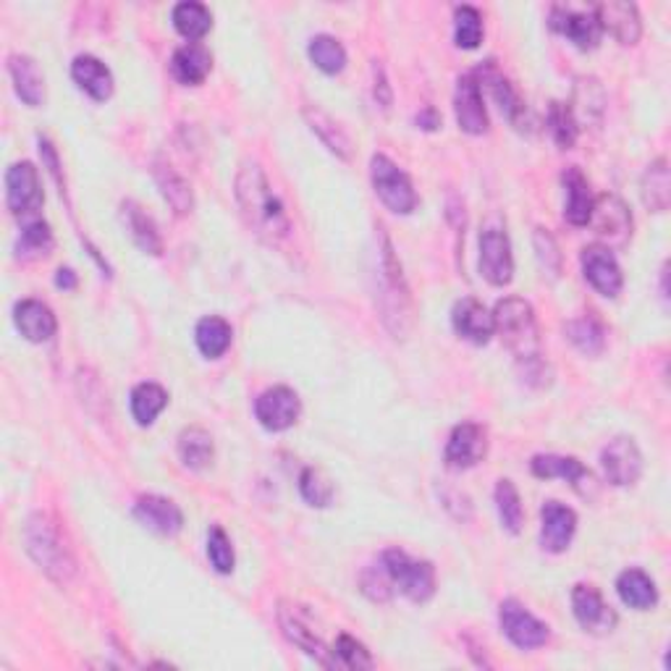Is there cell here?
<instances>
[{"label": "cell", "mask_w": 671, "mask_h": 671, "mask_svg": "<svg viewBox=\"0 0 671 671\" xmlns=\"http://www.w3.org/2000/svg\"><path fill=\"white\" fill-rule=\"evenodd\" d=\"M617 593L622 604L635 611H648L658 604V587L643 570H627L619 574Z\"/></svg>", "instance_id": "cell-36"}, {"label": "cell", "mask_w": 671, "mask_h": 671, "mask_svg": "<svg viewBox=\"0 0 671 671\" xmlns=\"http://www.w3.org/2000/svg\"><path fill=\"white\" fill-rule=\"evenodd\" d=\"M134 517H137L139 525L163 535V538H174L184 527L182 509L171 498L158 494L139 496L137 504H134Z\"/></svg>", "instance_id": "cell-20"}, {"label": "cell", "mask_w": 671, "mask_h": 671, "mask_svg": "<svg viewBox=\"0 0 671 671\" xmlns=\"http://www.w3.org/2000/svg\"><path fill=\"white\" fill-rule=\"evenodd\" d=\"M453 42L462 50H475L483 42V14L472 5L453 11Z\"/></svg>", "instance_id": "cell-43"}, {"label": "cell", "mask_w": 671, "mask_h": 671, "mask_svg": "<svg viewBox=\"0 0 671 671\" xmlns=\"http://www.w3.org/2000/svg\"><path fill=\"white\" fill-rule=\"evenodd\" d=\"M641 197L650 213H667L671 202V176L667 158H656L641 178Z\"/></svg>", "instance_id": "cell-34"}, {"label": "cell", "mask_w": 671, "mask_h": 671, "mask_svg": "<svg viewBox=\"0 0 671 671\" xmlns=\"http://www.w3.org/2000/svg\"><path fill=\"white\" fill-rule=\"evenodd\" d=\"M72 79L82 92H87L89 98L98 102L111 100L113 89H116L111 69L100 59H95V55H76L72 63Z\"/></svg>", "instance_id": "cell-29"}, {"label": "cell", "mask_w": 671, "mask_h": 671, "mask_svg": "<svg viewBox=\"0 0 671 671\" xmlns=\"http://www.w3.org/2000/svg\"><path fill=\"white\" fill-rule=\"evenodd\" d=\"M548 27L564 35L580 50L598 48L600 35H604L596 9H583V5H554L548 14Z\"/></svg>", "instance_id": "cell-11"}, {"label": "cell", "mask_w": 671, "mask_h": 671, "mask_svg": "<svg viewBox=\"0 0 671 671\" xmlns=\"http://www.w3.org/2000/svg\"><path fill=\"white\" fill-rule=\"evenodd\" d=\"M533 245H535V258H538V265L543 271V276H548L551 281L559 278L561 273V252L559 245L546 228H535L533 234Z\"/></svg>", "instance_id": "cell-48"}, {"label": "cell", "mask_w": 671, "mask_h": 671, "mask_svg": "<svg viewBox=\"0 0 671 671\" xmlns=\"http://www.w3.org/2000/svg\"><path fill=\"white\" fill-rule=\"evenodd\" d=\"M496 334L504 338L507 349L520 362L538 360L540 357V336L535 310L527 299L507 297L496 305L494 310Z\"/></svg>", "instance_id": "cell-4"}, {"label": "cell", "mask_w": 671, "mask_h": 671, "mask_svg": "<svg viewBox=\"0 0 671 671\" xmlns=\"http://www.w3.org/2000/svg\"><path fill=\"white\" fill-rule=\"evenodd\" d=\"M548 132H551L554 142L561 147V150H570L577 142V124H574L570 105H564V102H551V108H548Z\"/></svg>", "instance_id": "cell-47"}, {"label": "cell", "mask_w": 671, "mask_h": 671, "mask_svg": "<svg viewBox=\"0 0 671 671\" xmlns=\"http://www.w3.org/2000/svg\"><path fill=\"white\" fill-rule=\"evenodd\" d=\"M176 451L187 470L191 472L208 470L215 457L213 436H210L208 431H202V427H187V431H182V436H178Z\"/></svg>", "instance_id": "cell-35"}, {"label": "cell", "mask_w": 671, "mask_h": 671, "mask_svg": "<svg viewBox=\"0 0 671 671\" xmlns=\"http://www.w3.org/2000/svg\"><path fill=\"white\" fill-rule=\"evenodd\" d=\"M174 27L189 42H200L213 29V14H210L208 5L187 0V3H178L174 9Z\"/></svg>", "instance_id": "cell-39"}, {"label": "cell", "mask_w": 671, "mask_h": 671, "mask_svg": "<svg viewBox=\"0 0 671 671\" xmlns=\"http://www.w3.org/2000/svg\"><path fill=\"white\" fill-rule=\"evenodd\" d=\"M121 223L129 232L132 241L147 254H161L163 252V236L158 232V223L152 221V215L145 213V208L134 200L121 202Z\"/></svg>", "instance_id": "cell-31"}, {"label": "cell", "mask_w": 671, "mask_h": 671, "mask_svg": "<svg viewBox=\"0 0 671 671\" xmlns=\"http://www.w3.org/2000/svg\"><path fill=\"white\" fill-rule=\"evenodd\" d=\"M299 414H302V401L289 386L268 388L254 401V418L271 433L289 431L291 425H297Z\"/></svg>", "instance_id": "cell-13"}, {"label": "cell", "mask_w": 671, "mask_h": 671, "mask_svg": "<svg viewBox=\"0 0 671 671\" xmlns=\"http://www.w3.org/2000/svg\"><path fill=\"white\" fill-rule=\"evenodd\" d=\"M195 341L197 349L202 351V357H208V360H219V357L226 355L234 341L232 323L223 321L219 315L202 318L195 328Z\"/></svg>", "instance_id": "cell-37"}, {"label": "cell", "mask_w": 671, "mask_h": 671, "mask_svg": "<svg viewBox=\"0 0 671 671\" xmlns=\"http://www.w3.org/2000/svg\"><path fill=\"white\" fill-rule=\"evenodd\" d=\"M55 286L63 291L76 289V273L72 268H59V273H55Z\"/></svg>", "instance_id": "cell-54"}, {"label": "cell", "mask_w": 671, "mask_h": 671, "mask_svg": "<svg viewBox=\"0 0 671 671\" xmlns=\"http://www.w3.org/2000/svg\"><path fill=\"white\" fill-rule=\"evenodd\" d=\"M600 470L604 477L617 488H627L635 485L643 475V453L637 444L627 436H619L609 440L600 451Z\"/></svg>", "instance_id": "cell-12"}, {"label": "cell", "mask_w": 671, "mask_h": 671, "mask_svg": "<svg viewBox=\"0 0 671 671\" xmlns=\"http://www.w3.org/2000/svg\"><path fill=\"white\" fill-rule=\"evenodd\" d=\"M530 470H533V475L540 477V481L561 477V481L572 483V488L580 490V494H583L585 485L593 483L591 470H587L580 459L559 457V453H538V457H533V462H530Z\"/></svg>", "instance_id": "cell-27"}, {"label": "cell", "mask_w": 671, "mask_h": 671, "mask_svg": "<svg viewBox=\"0 0 671 671\" xmlns=\"http://www.w3.org/2000/svg\"><path fill=\"white\" fill-rule=\"evenodd\" d=\"M331 656H334L331 667H344V669H355V671L375 667L370 650L351 635H338L334 650H331Z\"/></svg>", "instance_id": "cell-45"}, {"label": "cell", "mask_w": 671, "mask_h": 671, "mask_svg": "<svg viewBox=\"0 0 671 671\" xmlns=\"http://www.w3.org/2000/svg\"><path fill=\"white\" fill-rule=\"evenodd\" d=\"M572 613L580 627L591 632V635H606V632L617 627V611L606 604L593 585H574Z\"/></svg>", "instance_id": "cell-19"}, {"label": "cell", "mask_w": 671, "mask_h": 671, "mask_svg": "<svg viewBox=\"0 0 671 671\" xmlns=\"http://www.w3.org/2000/svg\"><path fill=\"white\" fill-rule=\"evenodd\" d=\"M40 156H42V163L48 165L50 176L55 178V182L61 184V163H59V152H55V147L48 142V139L40 137Z\"/></svg>", "instance_id": "cell-52"}, {"label": "cell", "mask_w": 671, "mask_h": 671, "mask_svg": "<svg viewBox=\"0 0 671 671\" xmlns=\"http://www.w3.org/2000/svg\"><path fill=\"white\" fill-rule=\"evenodd\" d=\"M210 72H213V55L200 42L182 45L171 59V74H174L178 85L200 87Z\"/></svg>", "instance_id": "cell-28"}, {"label": "cell", "mask_w": 671, "mask_h": 671, "mask_svg": "<svg viewBox=\"0 0 671 671\" xmlns=\"http://www.w3.org/2000/svg\"><path fill=\"white\" fill-rule=\"evenodd\" d=\"M9 74L11 79H14L16 95L27 102L29 108L45 105L48 89H45V74L40 72V63L32 59V55L16 53L9 59Z\"/></svg>", "instance_id": "cell-30"}, {"label": "cell", "mask_w": 671, "mask_h": 671, "mask_svg": "<svg viewBox=\"0 0 671 671\" xmlns=\"http://www.w3.org/2000/svg\"><path fill=\"white\" fill-rule=\"evenodd\" d=\"M498 624H501V632L509 637V643L517 645L520 650L543 648V645L551 641V627H548L546 622H540L538 617H533V613L514 598L501 604V609H498Z\"/></svg>", "instance_id": "cell-7"}, {"label": "cell", "mask_w": 671, "mask_h": 671, "mask_svg": "<svg viewBox=\"0 0 671 671\" xmlns=\"http://www.w3.org/2000/svg\"><path fill=\"white\" fill-rule=\"evenodd\" d=\"M488 453V433L477 423H462L451 431L444 459L449 470H472Z\"/></svg>", "instance_id": "cell-16"}, {"label": "cell", "mask_w": 671, "mask_h": 671, "mask_svg": "<svg viewBox=\"0 0 671 671\" xmlns=\"http://www.w3.org/2000/svg\"><path fill=\"white\" fill-rule=\"evenodd\" d=\"M381 564L392 577V585L412 604H425L436 596V570L431 561L412 559L401 548H388L381 556Z\"/></svg>", "instance_id": "cell-5"}, {"label": "cell", "mask_w": 671, "mask_h": 671, "mask_svg": "<svg viewBox=\"0 0 671 671\" xmlns=\"http://www.w3.org/2000/svg\"><path fill=\"white\" fill-rule=\"evenodd\" d=\"M596 16L600 32H609L617 42L635 45L643 35L641 11L635 3H624V0H609V3L596 5Z\"/></svg>", "instance_id": "cell-23"}, {"label": "cell", "mask_w": 671, "mask_h": 671, "mask_svg": "<svg viewBox=\"0 0 671 671\" xmlns=\"http://www.w3.org/2000/svg\"><path fill=\"white\" fill-rule=\"evenodd\" d=\"M302 113H305L307 126H310V132L315 134V137L321 139V142L328 147L336 158H341V161H351V152H355L351 139L347 137V132H344L341 126H338L336 121L323 111V108L305 105Z\"/></svg>", "instance_id": "cell-33"}, {"label": "cell", "mask_w": 671, "mask_h": 671, "mask_svg": "<svg viewBox=\"0 0 671 671\" xmlns=\"http://www.w3.org/2000/svg\"><path fill=\"white\" fill-rule=\"evenodd\" d=\"M496 509H498V520H501V527L507 530L509 535H520L522 525H525V509H522V498L517 485L507 481H498L496 485Z\"/></svg>", "instance_id": "cell-41"}, {"label": "cell", "mask_w": 671, "mask_h": 671, "mask_svg": "<svg viewBox=\"0 0 671 671\" xmlns=\"http://www.w3.org/2000/svg\"><path fill=\"white\" fill-rule=\"evenodd\" d=\"M24 548L40 572L55 585H69L76 577V559L63 538L59 522L48 511H35L24 525Z\"/></svg>", "instance_id": "cell-2"}, {"label": "cell", "mask_w": 671, "mask_h": 671, "mask_svg": "<svg viewBox=\"0 0 671 671\" xmlns=\"http://www.w3.org/2000/svg\"><path fill=\"white\" fill-rule=\"evenodd\" d=\"M453 113H457V124L464 134L481 137L488 132L490 121L483 102V89L472 74L459 76L457 92H453Z\"/></svg>", "instance_id": "cell-18"}, {"label": "cell", "mask_w": 671, "mask_h": 671, "mask_svg": "<svg viewBox=\"0 0 671 671\" xmlns=\"http://www.w3.org/2000/svg\"><path fill=\"white\" fill-rule=\"evenodd\" d=\"M152 178H156L163 200L169 202V208L174 210L176 215H182V219L184 215H191V210H195V191H191L189 182L178 174L174 165L163 161V158H158V161L152 163Z\"/></svg>", "instance_id": "cell-26"}, {"label": "cell", "mask_w": 671, "mask_h": 671, "mask_svg": "<svg viewBox=\"0 0 671 671\" xmlns=\"http://www.w3.org/2000/svg\"><path fill=\"white\" fill-rule=\"evenodd\" d=\"M208 559L215 572H221V574L234 572V564H236L234 546H232V540H228V535L223 533V527L219 525L210 527V533H208Z\"/></svg>", "instance_id": "cell-49"}, {"label": "cell", "mask_w": 671, "mask_h": 671, "mask_svg": "<svg viewBox=\"0 0 671 671\" xmlns=\"http://www.w3.org/2000/svg\"><path fill=\"white\" fill-rule=\"evenodd\" d=\"M381 286H378V307L381 318L386 328L392 331L394 338H407L414 325V307L412 294H409L405 271H401L399 258H396L392 239L381 234Z\"/></svg>", "instance_id": "cell-3"}, {"label": "cell", "mask_w": 671, "mask_h": 671, "mask_svg": "<svg viewBox=\"0 0 671 671\" xmlns=\"http://www.w3.org/2000/svg\"><path fill=\"white\" fill-rule=\"evenodd\" d=\"M481 273L490 286H507L514 278L509 234L498 223H488L481 232Z\"/></svg>", "instance_id": "cell-10"}, {"label": "cell", "mask_w": 671, "mask_h": 671, "mask_svg": "<svg viewBox=\"0 0 671 671\" xmlns=\"http://www.w3.org/2000/svg\"><path fill=\"white\" fill-rule=\"evenodd\" d=\"M14 323L27 341L32 344H45L55 336L59 331V321H55V312L40 299H22L14 307Z\"/></svg>", "instance_id": "cell-24"}, {"label": "cell", "mask_w": 671, "mask_h": 671, "mask_svg": "<svg viewBox=\"0 0 671 671\" xmlns=\"http://www.w3.org/2000/svg\"><path fill=\"white\" fill-rule=\"evenodd\" d=\"M373 79H375V87H373V92H375V102H378V105L383 108V111H388V108H392L394 95H392V87H388L386 72H383V66H381L378 61L373 63Z\"/></svg>", "instance_id": "cell-51"}, {"label": "cell", "mask_w": 671, "mask_h": 671, "mask_svg": "<svg viewBox=\"0 0 671 671\" xmlns=\"http://www.w3.org/2000/svg\"><path fill=\"white\" fill-rule=\"evenodd\" d=\"M18 258H45L53 249V232L42 219L29 221L18 236Z\"/></svg>", "instance_id": "cell-46"}, {"label": "cell", "mask_w": 671, "mask_h": 671, "mask_svg": "<svg viewBox=\"0 0 671 671\" xmlns=\"http://www.w3.org/2000/svg\"><path fill=\"white\" fill-rule=\"evenodd\" d=\"M360 585H362V593H365L370 600H375V604H386L394 593L392 577H388L386 570H383V564L370 567V570L362 572Z\"/></svg>", "instance_id": "cell-50"}, {"label": "cell", "mask_w": 671, "mask_h": 671, "mask_svg": "<svg viewBox=\"0 0 671 671\" xmlns=\"http://www.w3.org/2000/svg\"><path fill=\"white\" fill-rule=\"evenodd\" d=\"M564 336L570 338L574 349L583 351L587 357H598L606 349V328L591 315L574 318V321L567 323Z\"/></svg>", "instance_id": "cell-40"}, {"label": "cell", "mask_w": 671, "mask_h": 671, "mask_svg": "<svg viewBox=\"0 0 671 671\" xmlns=\"http://www.w3.org/2000/svg\"><path fill=\"white\" fill-rule=\"evenodd\" d=\"M414 124H418V129H423V132H436L438 126H440L438 111L433 105L423 108V111L418 113V119H414Z\"/></svg>", "instance_id": "cell-53"}, {"label": "cell", "mask_w": 671, "mask_h": 671, "mask_svg": "<svg viewBox=\"0 0 671 671\" xmlns=\"http://www.w3.org/2000/svg\"><path fill=\"white\" fill-rule=\"evenodd\" d=\"M370 178L378 200L396 215H409L418 208V191L412 187V178L396 165L388 156L370 158Z\"/></svg>", "instance_id": "cell-6"}, {"label": "cell", "mask_w": 671, "mask_h": 671, "mask_svg": "<svg viewBox=\"0 0 671 671\" xmlns=\"http://www.w3.org/2000/svg\"><path fill=\"white\" fill-rule=\"evenodd\" d=\"M278 624L281 630H284V635L289 637V641L297 645L299 650H305L307 656L318 658V661H323L325 667H328V656L331 650L325 648L321 632L315 630V624H312L310 613H307L302 606L289 604V600H281L278 604Z\"/></svg>", "instance_id": "cell-15"}, {"label": "cell", "mask_w": 671, "mask_h": 671, "mask_svg": "<svg viewBox=\"0 0 671 671\" xmlns=\"http://www.w3.org/2000/svg\"><path fill=\"white\" fill-rule=\"evenodd\" d=\"M477 79V85H481V89H488L490 98L496 100L498 111L507 116V121L514 129L525 132L530 126V111L525 105V100L520 98V92H517L514 87H511V82L504 76L498 69L494 66V61H488L485 66L477 69L475 74H472Z\"/></svg>", "instance_id": "cell-14"}, {"label": "cell", "mask_w": 671, "mask_h": 671, "mask_svg": "<svg viewBox=\"0 0 671 671\" xmlns=\"http://www.w3.org/2000/svg\"><path fill=\"white\" fill-rule=\"evenodd\" d=\"M299 494L310 507L325 509L334 501V483L321 468H305L299 475Z\"/></svg>", "instance_id": "cell-44"}, {"label": "cell", "mask_w": 671, "mask_h": 671, "mask_svg": "<svg viewBox=\"0 0 671 671\" xmlns=\"http://www.w3.org/2000/svg\"><path fill=\"white\" fill-rule=\"evenodd\" d=\"M5 204L16 219H29L45 204L40 174L29 161L14 163L5 171Z\"/></svg>", "instance_id": "cell-9"}, {"label": "cell", "mask_w": 671, "mask_h": 671, "mask_svg": "<svg viewBox=\"0 0 671 671\" xmlns=\"http://www.w3.org/2000/svg\"><path fill=\"white\" fill-rule=\"evenodd\" d=\"M591 226L604 247L622 249L632 236V213L622 197L600 195L593 200Z\"/></svg>", "instance_id": "cell-8"}, {"label": "cell", "mask_w": 671, "mask_h": 671, "mask_svg": "<svg viewBox=\"0 0 671 671\" xmlns=\"http://www.w3.org/2000/svg\"><path fill=\"white\" fill-rule=\"evenodd\" d=\"M451 325L459 338H464V341H470V344H477V347L488 344L496 334L494 312L472 297L459 299V302L453 305Z\"/></svg>", "instance_id": "cell-21"}, {"label": "cell", "mask_w": 671, "mask_h": 671, "mask_svg": "<svg viewBox=\"0 0 671 671\" xmlns=\"http://www.w3.org/2000/svg\"><path fill=\"white\" fill-rule=\"evenodd\" d=\"M307 53H310V61L328 76L341 74L347 69V50L331 35L312 37L310 45H307Z\"/></svg>", "instance_id": "cell-42"}, {"label": "cell", "mask_w": 671, "mask_h": 671, "mask_svg": "<svg viewBox=\"0 0 671 671\" xmlns=\"http://www.w3.org/2000/svg\"><path fill=\"white\" fill-rule=\"evenodd\" d=\"M561 184H564V195H567L564 202L567 223H572V226H587L593 213V195L585 174L577 169V165H572V169H567L564 174H561Z\"/></svg>", "instance_id": "cell-32"}, {"label": "cell", "mask_w": 671, "mask_h": 671, "mask_svg": "<svg viewBox=\"0 0 671 671\" xmlns=\"http://www.w3.org/2000/svg\"><path fill=\"white\" fill-rule=\"evenodd\" d=\"M570 113L574 124H577V129L600 124V119H604L606 113V92L596 76H580V79L574 82Z\"/></svg>", "instance_id": "cell-25"}, {"label": "cell", "mask_w": 671, "mask_h": 671, "mask_svg": "<svg viewBox=\"0 0 671 671\" xmlns=\"http://www.w3.org/2000/svg\"><path fill=\"white\" fill-rule=\"evenodd\" d=\"M667 276H669V268H661V297L669 299V286H667Z\"/></svg>", "instance_id": "cell-55"}, {"label": "cell", "mask_w": 671, "mask_h": 671, "mask_svg": "<svg viewBox=\"0 0 671 671\" xmlns=\"http://www.w3.org/2000/svg\"><path fill=\"white\" fill-rule=\"evenodd\" d=\"M169 407V392L158 383H139L132 392V418L137 420V425H152L158 420V414Z\"/></svg>", "instance_id": "cell-38"}, {"label": "cell", "mask_w": 671, "mask_h": 671, "mask_svg": "<svg viewBox=\"0 0 671 671\" xmlns=\"http://www.w3.org/2000/svg\"><path fill=\"white\" fill-rule=\"evenodd\" d=\"M577 533V514L559 501L540 509V546L548 554H564Z\"/></svg>", "instance_id": "cell-22"}, {"label": "cell", "mask_w": 671, "mask_h": 671, "mask_svg": "<svg viewBox=\"0 0 671 671\" xmlns=\"http://www.w3.org/2000/svg\"><path fill=\"white\" fill-rule=\"evenodd\" d=\"M580 263H583L585 281L600 294V297L613 299L619 291H622V286H624L622 268H619L617 258H613V252L609 247L587 245L583 249Z\"/></svg>", "instance_id": "cell-17"}, {"label": "cell", "mask_w": 671, "mask_h": 671, "mask_svg": "<svg viewBox=\"0 0 671 671\" xmlns=\"http://www.w3.org/2000/svg\"><path fill=\"white\" fill-rule=\"evenodd\" d=\"M236 204H239L241 221L247 228L258 236L265 245H281L286 236L291 234V219L286 213L284 202L273 191L271 182H268L265 171L260 163L245 161L239 165V174L234 182Z\"/></svg>", "instance_id": "cell-1"}]
</instances>
